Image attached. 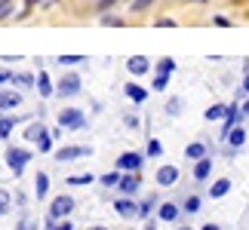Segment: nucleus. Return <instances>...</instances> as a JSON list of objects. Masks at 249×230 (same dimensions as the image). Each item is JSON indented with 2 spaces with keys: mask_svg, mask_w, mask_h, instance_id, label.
<instances>
[{
  "mask_svg": "<svg viewBox=\"0 0 249 230\" xmlns=\"http://www.w3.org/2000/svg\"><path fill=\"white\" fill-rule=\"evenodd\" d=\"M120 194H126V197H132L136 190L142 187V178H139V172H126V175H120Z\"/></svg>",
  "mask_w": 249,
  "mask_h": 230,
  "instance_id": "7",
  "label": "nucleus"
},
{
  "mask_svg": "<svg viewBox=\"0 0 249 230\" xmlns=\"http://www.w3.org/2000/svg\"><path fill=\"white\" fill-rule=\"evenodd\" d=\"M172 25H176L172 18H160V22H157V28H172Z\"/></svg>",
  "mask_w": 249,
  "mask_h": 230,
  "instance_id": "41",
  "label": "nucleus"
},
{
  "mask_svg": "<svg viewBox=\"0 0 249 230\" xmlns=\"http://www.w3.org/2000/svg\"><path fill=\"white\" fill-rule=\"evenodd\" d=\"M34 3H40V0H28V6H34Z\"/></svg>",
  "mask_w": 249,
  "mask_h": 230,
  "instance_id": "49",
  "label": "nucleus"
},
{
  "mask_svg": "<svg viewBox=\"0 0 249 230\" xmlns=\"http://www.w3.org/2000/svg\"><path fill=\"white\" fill-rule=\"evenodd\" d=\"M240 89H243V95H249V71H246V77H243V86H240Z\"/></svg>",
  "mask_w": 249,
  "mask_h": 230,
  "instance_id": "42",
  "label": "nucleus"
},
{
  "mask_svg": "<svg viewBox=\"0 0 249 230\" xmlns=\"http://www.w3.org/2000/svg\"><path fill=\"white\" fill-rule=\"evenodd\" d=\"M240 111H243V117H249V95H246V101L240 104Z\"/></svg>",
  "mask_w": 249,
  "mask_h": 230,
  "instance_id": "44",
  "label": "nucleus"
},
{
  "mask_svg": "<svg viewBox=\"0 0 249 230\" xmlns=\"http://www.w3.org/2000/svg\"><path fill=\"white\" fill-rule=\"evenodd\" d=\"M13 13V0H0V18H6Z\"/></svg>",
  "mask_w": 249,
  "mask_h": 230,
  "instance_id": "32",
  "label": "nucleus"
},
{
  "mask_svg": "<svg viewBox=\"0 0 249 230\" xmlns=\"http://www.w3.org/2000/svg\"><path fill=\"white\" fill-rule=\"evenodd\" d=\"M154 0H132V13H142V9H148Z\"/></svg>",
  "mask_w": 249,
  "mask_h": 230,
  "instance_id": "33",
  "label": "nucleus"
},
{
  "mask_svg": "<svg viewBox=\"0 0 249 230\" xmlns=\"http://www.w3.org/2000/svg\"><path fill=\"white\" fill-rule=\"evenodd\" d=\"M225 114H228V104H209V108H206V114H203V117L209 120V123H215V120H225Z\"/></svg>",
  "mask_w": 249,
  "mask_h": 230,
  "instance_id": "17",
  "label": "nucleus"
},
{
  "mask_svg": "<svg viewBox=\"0 0 249 230\" xmlns=\"http://www.w3.org/2000/svg\"><path fill=\"white\" fill-rule=\"evenodd\" d=\"M126 95H129V99L136 101V104H142V101L148 99V89H142L139 83H129V86H126Z\"/></svg>",
  "mask_w": 249,
  "mask_h": 230,
  "instance_id": "20",
  "label": "nucleus"
},
{
  "mask_svg": "<svg viewBox=\"0 0 249 230\" xmlns=\"http://www.w3.org/2000/svg\"><path fill=\"white\" fill-rule=\"evenodd\" d=\"M50 194V175L46 172H37V199H43Z\"/></svg>",
  "mask_w": 249,
  "mask_h": 230,
  "instance_id": "21",
  "label": "nucleus"
},
{
  "mask_svg": "<svg viewBox=\"0 0 249 230\" xmlns=\"http://www.w3.org/2000/svg\"><path fill=\"white\" fill-rule=\"evenodd\" d=\"M176 71V59H169V55H163V59L157 62V74H172Z\"/></svg>",
  "mask_w": 249,
  "mask_h": 230,
  "instance_id": "23",
  "label": "nucleus"
},
{
  "mask_svg": "<svg viewBox=\"0 0 249 230\" xmlns=\"http://www.w3.org/2000/svg\"><path fill=\"white\" fill-rule=\"evenodd\" d=\"M13 126H16L13 117H0V138H6L9 132H13Z\"/></svg>",
  "mask_w": 249,
  "mask_h": 230,
  "instance_id": "26",
  "label": "nucleus"
},
{
  "mask_svg": "<svg viewBox=\"0 0 249 230\" xmlns=\"http://www.w3.org/2000/svg\"><path fill=\"white\" fill-rule=\"evenodd\" d=\"M37 148H40V153H50V150H53V141H50V135L37 141Z\"/></svg>",
  "mask_w": 249,
  "mask_h": 230,
  "instance_id": "35",
  "label": "nucleus"
},
{
  "mask_svg": "<svg viewBox=\"0 0 249 230\" xmlns=\"http://www.w3.org/2000/svg\"><path fill=\"white\" fill-rule=\"evenodd\" d=\"M123 123H126V126H129V129H136V126H139V120H136V117H132V114H129V117H123Z\"/></svg>",
  "mask_w": 249,
  "mask_h": 230,
  "instance_id": "40",
  "label": "nucleus"
},
{
  "mask_svg": "<svg viewBox=\"0 0 249 230\" xmlns=\"http://www.w3.org/2000/svg\"><path fill=\"white\" fill-rule=\"evenodd\" d=\"M80 184H92V175H71L68 187H80Z\"/></svg>",
  "mask_w": 249,
  "mask_h": 230,
  "instance_id": "27",
  "label": "nucleus"
},
{
  "mask_svg": "<svg viewBox=\"0 0 249 230\" xmlns=\"http://www.w3.org/2000/svg\"><path fill=\"white\" fill-rule=\"evenodd\" d=\"M142 163H145V157H142V153L126 150V153H120V157H117V169H120V172H142Z\"/></svg>",
  "mask_w": 249,
  "mask_h": 230,
  "instance_id": "5",
  "label": "nucleus"
},
{
  "mask_svg": "<svg viewBox=\"0 0 249 230\" xmlns=\"http://www.w3.org/2000/svg\"><path fill=\"white\" fill-rule=\"evenodd\" d=\"M200 230H222V227H218V224H203Z\"/></svg>",
  "mask_w": 249,
  "mask_h": 230,
  "instance_id": "46",
  "label": "nucleus"
},
{
  "mask_svg": "<svg viewBox=\"0 0 249 230\" xmlns=\"http://www.w3.org/2000/svg\"><path fill=\"white\" fill-rule=\"evenodd\" d=\"M89 230H108V227H102V224H95V227H89Z\"/></svg>",
  "mask_w": 249,
  "mask_h": 230,
  "instance_id": "47",
  "label": "nucleus"
},
{
  "mask_svg": "<svg viewBox=\"0 0 249 230\" xmlns=\"http://www.w3.org/2000/svg\"><path fill=\"white\" fill-rule=\"evenodd\" d=\"M102 184H105V187L120 184V175H117V172H108V175H102Z\"/></svg>",
  "mask_w": 249,
  "mask_h": 230,
  "instance_id": "29",
  "label": "nucleus"
},
{
  "mask_svg": "<svg viewBox=\"0 0 249 230\" xmlns=\"http://www.w3.org/2000/svg\"><path fill=\"white\" fill-rule=\"evenodd\" d=\"M246 71H249V68H246Z\"/></svg>",
  "mask_w": 249,
  "mask_h": 230,
  "instance_id": "53",
  "label": "nucleus"
},
{
  "mask_svg": "<svg viewBox=\"0 0 249 230\" xmlns=\"http://www.w3.org/2000/svg\"><path fill=\"white\" fill-rule=\"evenodd\" d=\"M181 209H185L188 215H197V212H200V197H197V194H191V197L185 199V206H181Z\"/></svg>",
  "mask_w": 249,
  "mask_h": 230,
  "instance_id": "22",
  "label": "nucleus"
},
{
  "mask_svg": "<svg viewBox=\"0 0 249 230\" xmlns=\"http://www.w3.org/2000/svg\"><path fill=\"white\" fill-rule=\"evenodd\" d=\"M197 3H206V0H197Z\"/></svg>",
  "mask_w": 249,
  "mask_h": 230,
  "instance_id": "52",
  "label": "nucleus"
},
{
  "mask_svg": "<svg viewBox=\"0 0 249 230\" xmlns=\"http://www.w3.org/2000/svg\"><path fill=\"white\" fill-rule=\"evenodd\" d=\"M77 62H83V55H62L59 59V65H77Z\"/></svg>",
  "mask_w": 249,
  "mask_h": 230,
  "instance_id": "34",
  "label": "nucleus"
},
{
  "mask_svg": "<svg viewBox=\"0 0 249 230\" xmlns=\"http://www.w3.org/2000/svg\"><path fill=\"white\" fill-rule=\"evenodd\" d=\"M178 215H181L178 206H172V203H163V206L157 209V218H160V221H176Z\"/></svg>",
  "mask_w": 249,
  "mask_h": 230,
  "instance_id": "18",
  "label": "nucleus"
},
{
  "mask_svg": "<svg viewBox=\"0 0 249 230\" xmlns=\"http://www.w3.org/2000/svg\"><path fill=\"white\" fill-rule=\"evenodd\" d=\"M6 212H9V194L0 190V215H6Z\"/></svg>",
  "mask_w": 249,
  "mask_h": 230,
  "instance_id": "30",
  "label": "nucleus"
},
{
  "mask_svg": "<svg viewBox=\"0 0 249 230\" xmlns=\"http://www.w3.org/2000/svg\"><path fill=\"white\" fill-rule=\"evenodd\" d=\"M92 148H59L55 150V163H71V160H80V157H89Z\"/></svg>",
  "mask_w": 249,
  "mask_h": 230,
  "instance_id": "6",
  "label": "nucleus"
},
{
  "mask_svg": "<svg viewBox=\"0 0 249 230\" xmlns=\"http://www.w3.org/2000/svg\"><path fill=\"white\" fill-rule=\"evenodd\" d=\"M160 153H163V145H160L157 138H151L148 141V157H160Z\"/></svg>",
  "mask_w": 249,
  "mask_h": 230,
  "instance_id": "28",
  "label": "nucleus"
},
{
  "mask_svg": "<svg viewBox=\"0 0 249 230\" xmlns=\"http://www.w3.org/2000/svg\"><path fill=\"white\" fill-rule=\"evenodd\" d=\"M18 83H22V86H31L34 80H31V74H18V77H16V86H18Z\"/></svg>",
  "mask_w": 249,
  "mask_h": 230,
  "instance_id": "38",
  "label": "nucleus"
},
{
  "mask_svg": "<svg viewBox=\"0 0 249 230\" xmlns=\"http://www.w3.org/2000/svg\"><path fill=\"white\" fill-rule=\"evenodd\" d=\"M178 181V169L176 166H160L157 169V184L160 187H172Z\"/></svg>",
  "mask_w": 249,
  "mask_h": 230,
  "instance_id": "8",
  "label": "nucleus"
},
{
  "mask_svg": "<svg viewBox=\"0 0 249 230\" xmlns=\"http://www.w3.org/2000/svg\"><path fill=\"white\" fill-rule=\"evenodd\" d=\"M185 157H188V160H194V163H197V160H203V157H206V145H203V141H191V145L185 148Z\"/></svg>",
  "mask_w": 249,
  "mask_h": 230,
  "instance_id": "16",
  "label": "nucleus"
},
{
  "mask_svg": "<svg viewBox=\"0 0 249 230\" xmlns=\"http://www.w3.org/2000/svg\"><path fill=\"white\" fill-rule=\"evenodd\" d=\"M80 92V77L77 74H65L62 80H59V86H55V95H59V99H71V95H77Z\"/></svg>",
  "mask_w": 249,
  "mask_h": 230,
  "instance_id": "3",
  "label": "nucleus"
},
{
  "mask_svg": "<svg viewBox=\"0 0 249 230\" xmlns=\"http://www.w3.org/2000/svg\"><path fill=\"white\" fill-rule=\"evenodd\" d=\"M225 141H228V145H231L234 150H237V148H243V145H246V129H243V126H234L231 132H228V138H225Z\"/></svg>",
  "mask_w": 249,
  "mask_h": 230,
  "instance_id": "12",
  "label": "nucleus"
},
{
  "mask_svg": "<svg viewBox=\"0 0 249 230\" xmlns=\"http://www.w3.org/2000/svg\"><path fill=\"white\" fill-rule=\"evenodd\" d=\"M102 25H108V28H114V25H123V18H117V16H102Z\"/></svg>",
  "mask_w": 249,
  "mask_h": 230,
  "instance_id": "31",
  "label": "nucleus"
},
{
  "mask_svg": "<svg viewBox=\"0 0 249 230\" xmlns=\"http://www.w3.org/2000/svg\"><path fill=\"white\" fill-rule=\"evenodd\" d=\"M228 190H231V178H218L213 187H209V197L213 199H222V197H228Z\"/></svg>",
  "mask_w": 249,
  "mask_h": 230,
  "instance_id": "15",
  "label": "nucleus"
},
{
  "mask_svg": "<svg viewBox=\"0 0 249 230\" xmlns=\"http://www.w3.org/2000/svg\"><path fill=\"white\" fill-rule=\"evenodd\" d=\"M59 126H62V129H83V126H86L83 111H77V108H65V111L59 114Z\"/></svg>",
  "mask_w": 249,
  "mask_h": 230,
  "instance_id": "2",
  "label": "nucleus"
},
{
  "mask_svg": "<svg viewBox=\"0 0 249 230\" xmlns=\"http://www.w3.org/2000/svg\"><path fill=\"white\" fill-rule=\"evenodd\" d=\"M151 89L166 92V89H169V74H157V77H154V86H151Z\"/></svg>",
  "mask_w": 249,
  "mask_h": 230,
  "instance_id": "25",
  "label": "nucleus"
},
{
  "mask_svg": "<svg viewBox=\"0 0 249 230\" xmlns=\"http://www.w3.org/2000/svg\"><path fill=\"white\" fill-rule=\"evenodd\" d=\"M181 108H185V101H181V99H169L166 101V114H169V117H178Z\"/></svg>",
  "mask_w": 249,
  "mask_h": 230,
  "instance_id": "24",
  "label": "nucleus"
},
{
  "mask_svg": "<svg viewBox=\"0 0 249 230\" xmlns=\"http://www.w3.org/2000/svg\"><path fill=\"white\" fill-rule=\"evenodd\" d=\"M213 166H215V163H213V157H203V160H197V163H194V178H197V181H206L209 175H213Z\"/></svg>",
  "mask_w": 249,
  "mask_h": 230,
  "instance_id": "9",
  "label": "nucleus"
},
{
  "mask_svg": "<svg viewBox=\"0 0 249 230\" xmlns=\"http://www.w3.org/2000/svg\"><path fill=\"white\" fill-rule=\"evenodd\" d=\"M111 3H114V0H99V9H108Z\"/></svg>",
  "mask_w": 249,
  "mask_h": 230,
  "instance_id": "45",
  "label": "nucleus"
},
{
  "mask_svg": "<svg viewBox=\"0 0 249 230\" xmlns=\"http://www.w3.org/2000/svg\"><path fill=\"white\" fill-rule=\"evenodd\" d=\"M53 230H74V224H71V221H62L59 227H53Z\"/></svg>",
  "mask_w": 249,
  "mask_h": 230,
  "instance_id": "43",
  "label": "nucleus"
},
{
  "mask_svg": "<svg viewBox=\"0 0 249 230\" xmlns=\"http://www.w3.org/2000/svg\"><path fill=\"white\" fill-rule=\"evenodd\" d=\"M28 160H31V150H28V148H9L6 150V163H9V169H13L16 175H22V169L28 166Z\"/></svg>",
  "mask_w": 249,
  "mask_h": 230,
  "instance_id": "1",
  "label": "nucleus"
},
{
  "mask_svg": "<svg viewBox=\"0 0 249 230\" xmlns=\"http://www.w3.org/2000/svg\"><path fill=\"white\" fill-rule=\"evenodd\" d=\"M151 203H154V199H142V203H139V215H142V218L148 215V209H151Z\"/></svg>",
  "mask_w": 249,
  "mask_h": 230,
  "instance_id": "37",
  "label": "nucleus"
},
{
  "mask_svg": "<svg viewBox=\"0 0 249 230\" xmlns=\"http://www.w3.org/2000/svg\"><path fill=\"white\" fill-rule=\"evenodd\" d=\"M46 135H50V132H46L43 123H31V126L25 129V138H28V141H34V145H37L40 138H46Z\"/></svg>",
  "mask_w": 249,
  "mask_h": 230,
  "instance_id": "14",
  "label": "nucleus"
},
{
  "mask_svg": "<svg viewBox=\"0 0 249 230\" xmlns=\"http://www.w3.org/2000/svg\"><path fill=\"white\" fill-rule=\"evenodd\" d=\"M6 80V71H0V83H3Z\"/></svg>",
  "mask_w": 249,
  "mask_h": 230,
  "instance_id": "48",
  "label": "nucleus"
},
{
  "mask_svg": "<svg viewBox=\"0 0 249 230\" xmlns=\"http://www.w3.org/2000/svg\"><path fill=\"white\" fill-rule=\"evenodd\" d=\"M145 230H157V227H154V224H148V227H145Z\"/></svg>",
  "mask_w": 249,
  "mask_h": 230,
  "instance_id": "50",
  "label": "nucleus"
},
{
  "mask_svg": "<svg viewBox=\"0 0 249 230\" xmlns=\"http://www.w3.org/2000/svg\"><path fill=\"white\" fill-rule=\"evenodd\" d=\"M213 25H218V28H231V18H225V16H213Z\"/></svg>",
  "mask_w": 249,
  "mask_h": 230,
  "instance_id": "36",
  "label": "nucleus"
},
{
  "mask_svg": "<svg viewBox=\"0 0 249 230\" xmlns=\"http://www.w3.org/2000/svg\"><path fill=\"white\" fill-rule=\"evenodd\" d=\"M37 92H40L43 99H50V95L55 92V89H53V80H50V74H46V71L37 74Z\"/></svg>",
  "mask_w": 249,
  "mask_h": 230,
  "instance_id": "13",
  "label": "nucleus"
},
{
  "mask_svg": "<svg viewBox=\"0 0 249 230\" xmlns=\"http://www.w3.org/2000/svg\"><path fill=\"white\" fill-rule=\"evenodd\" d=\"M18 104H22V95H18V92H0V111L18 108Z\"/></svg>",
  "mask_w": 249,
  "mask_h": 230,
  "instance_id": "19",
  "label": "nucleus"
},
{
  "mask_svg": "<svg viewBox=\"0 0 249 230\" xmlns=\"http://www.w3.org/2000/svg\"><path fill=\"white\" fill-rule=\"evenodd\" d=\"M114 212L120 218H132V215H139V206L132 203V199H117V203H114Z\"/></svg>",
  "mask_w": 249,
  "mask_h": 230,
  "instance_id": "10",
  "label": "nucleus"
},
{
  "mask_svg": "<svg viewBox=\"0 0 249 230\" xmlns=\"http://www.w3.org/2000/svg\"><path fill=\"white\" fill-rule=\"evenodd\" d=\"M126 68H129V74H148V68H151V62L145 59V55H132V59L126 62Z\"/></svg>",
  "mask_w": 249,
  "mask_h": 230,
  "instance_id": "11",
  "label": "nucleus"
},
{
  "mask_svg": "<svg viewBox=\"0 0 249 230\" xmlns=\"http://www.w3.org/2000/svg\"><path fill=\"white\" fill-rule=\"evenodd\" d=\"M178 230H191V227H178Z\"/></svg>",
  "mask_w": 249,
  "mask_h": 230,
  "instance_id": "51",
  "label": "nucleus"
},
{
  "mask_svg": "<svg viewBox=\"0 0 249 230\" xmlns=\"http://www.w3.org/2000/svg\"><path fill=\"white\" fill-rule=\"evenodd\" d=\"M74 212V199L68 194H62V197H55L53 199V206H50V218L53 221H59V218H68Z\"/></svg>",
  "mask_w": 249,
  "mask_h": 230,
  "instance_id": "4",
  "label": "nucleus"
},
{
  "mask_svg": "<svg viewBox=\"0 0 249 230\" xmlns=\"http://www.w3.org/2000/svg\"><path fill=\"white\" fill-rule=\"evenodd\" d=\"M16 230H37V224H31V221H18Z\"/></svg>",
  "mask_w": 249,
  "mask_h": 230,
  "instance_id": "39",
  "label": "nucleus"
}]
</instances>
